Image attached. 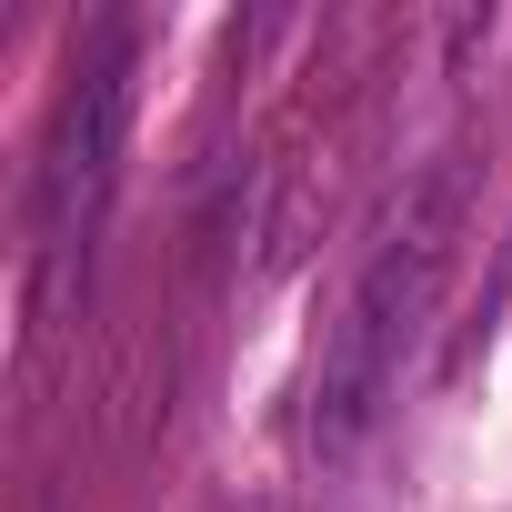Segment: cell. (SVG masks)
Segmentation results:
<instances>
[{"label":"cell","mask_w":512,"mask_h":512,"mask_svg":"<svg viewBox=\"0 0 512 512\" xmlns=\"http://www.w3.org/2000/svg\"><path fill=\"white\" fill-rule=\"evenodd\" d=\"M452 211H462V171L422 181V201L402 211V231L362 262V282H352V302H342V322H332V342L312 362V442L322 452H352L392 412L402 362H412L422 312H432L442 262H452Z\"/></svg>","instance_id":"1"},{"label":"cell","mask_w":512,"mask_h":512,"mask_svg":"<svg viewBox=\"0 0 512 512\" xmlns=\"http://www.w3.org/2000/svg\"><path fill=\"white\" fill-rule=\"evenodd\" d=\"M121 131H131V41H101L61 111H51V141H41V251L51 262H71V251L91 241L101 201H111V171H121Z\"/></svg>","instance_id":"2"}]
</instances>
